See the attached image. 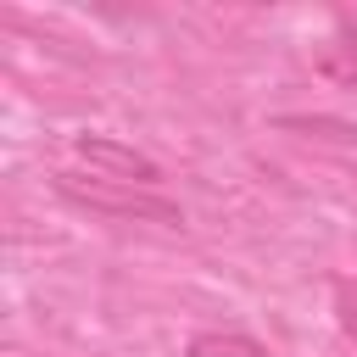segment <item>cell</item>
<instances>
[{"instance_id": "cell-4", "label": "cell", "mask_w": 357, "mask_h": 357, "mask_svg": "<svg viewBox=\"0 0 357 357\" xmlns=\"http://www.w3.org/2000/svg\"><path fill=\"white\" fill-rule=\"evenodd\" d=\"M318 67L329 78H340V84H357V39H351V28H340V39L318 50Z\"/></svg>"}, {"instance_id": "cell-2", "label": "cell", "mask_w": 357, "mask_h": 357, "mask_svg": "<svg viewBox=\"0 0 357 357\" xmlns=\"http://www.w3.org/2000/svg\"><path fill=\"white\" fill-rule=\"evenodd\" d=\"M73 151L95 167V178H112V184L156 190V178H162V167H156L145 151H134V145H123V139H106V134H78Z\"/></svg>"}, {"instance_id": "cell-3", "label": "cell", "mask_w": 357, "mask_h": 357, "mask_svg": "<svg viewBox=\"0 0 357 357\" xmlns=\"http://www.w3.org/2000/svg\"><path fill=\"white\" fill-rule=\"evenodd\" d=\"M190 357H268V351H262V340H251L240 329H206L190 340Z\"/></svg>"}, {"instance_id": "cell-1", "label": "cell", "mask_w": 357, "mask_h": 357, "mask_svg": "<svg viewBox=\"0 0 357 357\" xmlns=\"http://www.w3.org/2000/svg\"><path fill=\"white\" fill-rule=\"evenodd\" d=\"M56 190L89 212H106V218H134V223H162V229H178L184 212L178 201H167L162 190H139V184H112V178H78V173H61Z\"/></svg>"}, {"instance_id": "cell-5", "label": "cell", "mask_w": 357, "mask_h": 357, "mask_svg": "<svg viewBox=\"0 0 357 357\" xmlns=\"http://www.w3.org/2000/svg\"><path fill=\"white\" fill-rule=\"evenodd\" d=\"M279 128L324 134V139H340V145H351V139H357V128H351V123H335V117H279Z\"/></svg>"}, {"instance_id": "cell-6", "label": "cell", "mask_w": 357, "mask_h": 357, "mask_svg": "<svg viewBox=\"0 0 357 357\" xmlns=\"http://www.w3.org/2000/svg\"><path fill=\"white\" fill-rule=\"evenodd\" d=\"M335 318H340L346 340L357 346V279H340V284H335Z\"/></svg>"}]
</instances>
